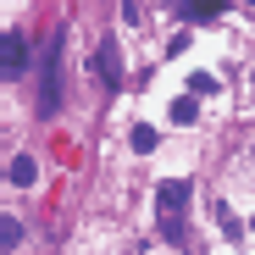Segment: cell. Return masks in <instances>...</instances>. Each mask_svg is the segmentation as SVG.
<instances>
[{
    "instance_id": "11",
    "label": "cell",
    "mask_w": 255,
    "mask_h": 255,
    "mask_svg": "<svg viewBox=\"0 0 255 255\" xmlns=\"http://www.w3.org/2000/svg\"><path fill=\"white\" fill-rule=\"evenodd\" d=\"M250 233H255V217H250Z\"/></svg>"
},
{
    "instance_id": "12",
    "label": "cell",
    "mask_w": 255,
    "mask_h": 255,
    "mask_svg": "<svg viewBox=\"0 0 255 255\" xmlns=\"http://www.w3.org/2000/svg\"><path fill=\"white\" fill-rule=\"evenodd\" d=\"M244 6H255V0H244Z\"/></svg>"
},
{
    "instance_id": "2",
    "label": "cell",
    "mask_w": 255,
    "mask_h": 255,
    "mask_svg": "<svg viewBox=\"0 0 255 255\" xmlns=\"http://www.w3.org/2000/svg\"><path fill=\"white\" fill-rule=\"evenodd\" d=\"M61 45H67V33H56L50 50H45V89H39V111L45 117L61 111Z\"/></svg>"
},
{
    "instance_id": "9",
    "label": "cell",
    "mask_w": 255,
    "mask_h": 255,
    "mask_svg": "<svg viewBox=\"0 0 255 255\" xmlns=\"http://www.w3.org/2000/svg\"><path fill=\"white\" fill-rule=\"evenodd\" d=\"M133 150H139V155H144V150H155V128H144V122L133 128Z\"/></svg>"
},
{
    "instance_id": "4",
    "label": "cell",
    "mask_w": 255,
    "mask_h": 255,
    "mask_svg": "<svg viewBox=\"0 0 255 255\" xmlns=\"http://www.w3.org/2000/svg\"><path fill=\"white\" fill-rule=\"evenodd\" d=\"M11 183H17V189H33V183H39V161H33V155H17V161H11Z\"/></svg>"
},
{
    "instance_id": "3",
    "label": "cell",
    "mask_w": 255,
    "mask_h": 255,
    "mask_svg": "<svg viewBox=\"0 0 255 255\" xmlns=\"http://www.w3.org/2000/svg\"><path fill=\"white\" fill-rule=\"evenodd\" d=\"M95 72H100V83H106V89H122V56H117V39H100Z\"/></svg>"
},
{
    "instance_id": "5",
    "label": "cell",
    "mask_w": 255,
    "mask_h": 255,
    "mask_svg": "<svg viewBox=\"0 0 255 255\" xmlns=\"http://www.w3.org/2000/svg\"><path fill=\"white\" fill-rule=\"evenodd\" d=\"M22 67H28L22 39H17V33H6V78H22Z\"/></svg>"
},
{
    "instance_id": "7",
    "label": "cell",
    "mask_w": 255,
    "mask_h": 255,
    "mask_svg": "<svg viewBox=\"0 0 255 255\" xmlns=\"http://www.w3.org/2000/svg\"><path fill=\"white\" fill-rule=\"evenodd\" d=\"M0 244H6V250H17V244H22V222H17V217L0 222Z\"/></svg>"
},
{
    "instance_id": "6",
    "label": "cell",
    "mask_w": 255,
    "mask_h": 255,
    "mask_svg": "<svg viewBox=\"0 0 255 255\" xmlns=\"http://www.w3.org/2000/svg\"><path fill=\"white\" fill-rule=\"evenodd\" d=\"M172 122H178V128H189V122H200V95H194V89H189L183 100H172Z\"/></svg>"
},
{
    "instance_id": "10",
    "label": "cell",
    "mask_w": 255,
    "mask_h": 255,
    "mask_svg": "<svg viewBox=\"0 0 255 255\" xmlns=\"http://www.w3.org/2000/svg\"><path fill=\"white\" fill-rule=\"evenodd\" d=\"M189 89H194V95H211V89H217V78H211V72H194V78H189Z\"/></svg>"
},
{
    "instance_id": "1",
    "label": "cell",
    "mask_w": 255,
    "mask_h": 255,
    "mask_svg": "<svg viewBox=\"0 0 255 255\" xmlns=\"http://www.w3.org/2000/svg\"><path fill=\"white\" fill-rule=\"evenodd\" d=\"M155 205H161V239L183 244V205H189V178H161L155 183Z\"/></svg>"
},
{
    "instance_id": "8",
    "label": "cell",
    "mask_w": 255,
    "mask_h": 255,
    "mask_svg": "<svg viewBox=\"0 0 255 255\" xmlns=\"http://www.w3.org/2000/svg\"><path fill=\"white\" fill-rule=\"evenodd\" d=\"M183 11L189 17H211V11H222V0H183Z\"/></svg>"
}]
</instances>
